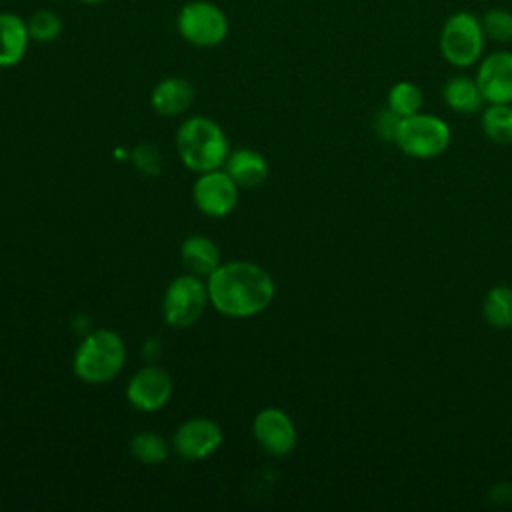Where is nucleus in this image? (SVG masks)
I'll return each instance as SVG.
<instances>
[{
	"instance_id": "obj_1",
	"label": "nucleus",
	"mask_w": 512,
	"mask_h": 512,
	"mask_svg": "<svg viewBox=\"0 0 512 512\" xmlns=\"http://www.w3.org/2000/svg\"><path fill=\"white\" fill-rule=\"evenodd\" d=\"M208 298L222 314L254 316L272 302L274 280L258 264L228 262L208 276Z\"/></svg>"
},
{
	"instance_id": "obj_2",
	"label": "nucleus",
	"mask_w": 512,
	"mask_h": 512,
	"mask_svg": "<svg viewBox=\"0 0 512 512\" xmlns=\"http://www.w3.org/2000/svg\"><path fill=\"white\" fill-rule=\"evenodd\" d=\"M176 146L182 162L198 172L216 170L228 158V140L222 128L204 116L188 118L180 126Z\"/></svg>"
},
{
	"instance_id": "obj_3",
	"label": "nucleus",
	"mask_w": 512,
	"mask_h": 512,
	"mask_svg": "<svg viewBox=\"0 0 512 512\" xmlns=\"http://www.w3.org/2000/svg\"><path fill=\"white\" fill-rule=\"evenodd\" d=\"M126 360V348L112 330H96L82 340L74 354V372L80 380L100 384L112 380Z\"/></svg>"
},
{
	"instance_id": "obj_4",
	"label": "nucleus",
	"mask_w": 512,
	"mask_h": 512,
	"mask_svg": "<svg viewBox=\"0 0 512 512\" xmlns=\"http://www.w3.org/2000/svg\"><path fill=\"white\" fill-rule=\"evenodd\" d=\"M486 34L482 22L472 12H454L450 14L438 36V48L442 58L454 68H470L480 62L484 56Z\"/></svg>"
},
{
	"instance_id": "obj_5",
	"label": "nucleus",
	"mask_w": 512,
	"mask_h": 512,
	"mask_svg": "<svg viewBox=\"0 0 512 512\" xmlns=\"http://www.w3.org/2000/svg\"><path fill=\"white\" fill-rule=\"evenodd\" d=\"M452 132L446 120L434 114L416 112L400 120L394 144L398 150L416 160H430L446 152Z\"/></svg>"
},
{
	"instance_id": "obj_6",
	"label": "nucleus",
	"mask_w": 512,
	"mask_h": 512,
	"mask_svg": "<svg viewBox=\"0 0 512 512\" xmlns=\"http://www.w3.org/2000/svg\"><path fill=\"white\" fill-rule=\"evenodd\" d=\"M176 30L188 44L212 48L228 36V18L214 2L194 0L180 8L176 16Z\"/></svg>"
},
{
	"instance_id": "obj_7",
	"label": "nucleus",
	"mask_w": 512,
	"mask_h": 512,
	"mask_svg": "<svg viewBox=\"0 0 512 512\" xmlns=\"http://www.w3.org/2000/svg\"><path fill=\"white\" fill-rule=\"evenodd\" d=\"M208 300V286H204L196 274L178 276L164 294V318L176 328L190 326L202 316Z\"/></svg>"
},
{
	"instance_id": "obj_8",
	"label": "nucleus",
	"mask_w": 512,
	"mask_h": 512,
	"mask_svg": "<svg viewBox=\"0 0 512 512\" xmlns=\"http://www.w3.org/2000/svg\"><path fill=\"white\" fill-rule=\"evenodd\" d=\"M474 80L486 104H512V52L496 50L482 56Z\"/></svg>"
},
{
	"instance_id": "obj_9",
	"label": "nucleus",
	"mask_w": 512,
	"mask_h": 512,
	"mask_svg": "<svg viewBox=\"0 0 512 512\" xmlns=\"http://www.w3.org/2000/svg\"><path fill=\"white\" fill-rule=\"evenodd\" d=\"M236 186L228 172H204L194 184V202L208 216H226L236 206Z\"/></svg>"
},
{
	"instance_id": "obj_10",
	"label": "nucleus",
	"mask_w": 512,
	"mask_h": 512,
	"mask_svg": "<svg viewBox=\"0 0 512 512\" xmlns=\"http://www.w3.org/2000/svg\"><path fill=\"white\" fill-rule=\"evenodd\" d=\"M254 436L262 450L284 456L296 446V428L290 416L278 408H264L254 418Z\"/></svg>"
},
{
	"instance_id": "obj_11",
	"label": "nucleus",
	"mask_w": 512,
	"mask_h": 512,
	"mask_svg": "<svg viewBox=\"0 0 512 512\" xmlns=\"http://www.w3.org/2000/svg\"><path fill=\"white\" fill-rule=\"evenodd\" d=\"M172 394V380L168 372L156 366H146L136 372L128 384L126 396L130 404L142 412H154L162 408Z\"/></svg>"
},
{
	"instance_id": "obj_12",
	"label": "nucleus",
	"mask_w": 512,
	"mask_h": 512,
	"mask_svg": "<svg viewBox=\"0 0 512 512\" xmlns=\"http://www.w3.org/2000/svg\"><path fill=\"white\" fill-rule=\"evenodd\" d=\"M222 444V430L208 418H192L174 434V448L180 456L200 460L216 452Z\"/></svg>"
},
{
	"instance_id": "obj_13",
	"label": "nucleus",
	"mask_w": 512,
	"mask_h": 512,
	"mask_svg": "<svg viewBox=\"0 0 512 512\" xmlns=\"http://www.w3.org/2000/svg\"><path fill=\"white\" fill-rule=\"evenodd\" d=\"M28 24L14 12H0V68L16 66L28 50Z\"/></svg>"
},
{
	"instance_id": "obj_14",
	"label": "nucleus",
	"mask_w": 512,
	"mask_h": 512,
	"mask_svg": "<svg viewBox=\"0 0 512 512\" xmlns=\"http://www.w3.org/2000/svg\"><path fill=\"white\" fill-rule=\"evenodd\" d=\"M194 100V86L180 76H170L158 82L152 90V108L162 116H176L190 108Z\"/></svg>"
},
{
	"instance_id": "obj_15",
	"label": "nucleus",
	"mask_w": 512,
	"mask_h": 512,
	"mask_svg": "<svg viewBox=\"0 0 512 512\" xmlns=\"http://www.w3.org/2000/svg\"><path fill=\"white\" fill-rule=\"evenodd\" d=\"M444 104L456 114H476L484 106V96L470 76H452L442 86Z\"/></svg>"
},
{
	"instance_id": "obj_16",
	"label": "nucleus",
	"mask_w": 512,
	"mask_h": 512,
	"mask_svg": "<svg viewBox=\"0 0 512 512\" xmlns=\"http://www.w3.org/2000/svg\"><path fill=\"white\" fill-rule=\"evenodd\" d=\"M226 172L230 178L246 188L260 186L268 176V164L262 154L254 150H236L226 158Z\"/></svg>"
},
{
	"instance_id": "obj_17",
	"label": "nucleus",
	"mask_w": 512,
	"mask_h": 512,
	"mask_svg": "<svg viewBox=\"0 0 512 512\" xmlns=\"http://www.w3.org/2000/svg\"><path fill=\"white\" fill-rule=\"evenodd\" d=\"M182 262L196 276H210L220 264L218 246L206 236H190L182 244Z\"/></svg>"
},
{
	"instance_id": "obj_18",
	"label": "nucleus",
	"mask_w": 512,
	"mask_h": 512,
	"mask_svg": "<svg viewBox=\"0 0 512 512\" xmlns=\"http://www.w3.org/2000/svg\"><path fill=\"white\" fill-rule=\"evenodd\" d=\"M482 316L496 330L512 328V288L506 284L492 286L482 300Z\"/></svg>"
},
{
	"instance_id": "obj_19",
	"label": "nucleus",
	"mask_w": 512,
	"mask_h": 512,
	"mask_svg": "<svg viewBox=\"0 0 512 512\" xmlns=\"http://www.w3.org/2000/svg\"><path fill=\"white\" fill-rule=\"evenodd\" d=\"M482 132L494 144H512V104H488L482 110Z\"/></svg>"
},
{
	"instance_id": "obj_20",
	"label": "nucleus",
	"mask_w": 512,
	"mask_h": 512,
	"mask_svg": "<svg viewBox=\"0 0 512 512\" xmlns=\"http://www.w3.org/2000/svg\"><path fill=\"white\" fill-rule=\"evenodd\" d=\"M422 102H424V96H422L420 86L410 80H400V82L392 84L388 90V96H386V106L400 118L420 112Z\"/></svg>"
},
{
	"instance_id": "obj_21",
	"label": "nucleus",
	"mask_w": 512,
	"mask_h": 512,
	"mask_svg": "<svg viewBox=\"0 0 512 512\" xmlns=\"http://www.w3.org/2000/svg\"><path fill=\"white\" fill-rule=\"evenodd\" d=\"M26 24H28L30 40L42 42V44L54 42L62 34V30H64L62 18L56 12H52V10H36L26 20Z\"/></svg>"
},
{
	"instance_id": "obj_22",
	"label": "nucleus",
	"mask_w": 512,
	"mask_h": 512,
	"mask_svg": "<svg viewBox=\"0 0 512 512\" xmlns=\"http://www.w3.org/2000/svg\"><path fill=\"white\" fill-rule=\"evenodd\" d=\"M130 452L144 464H160L168 456V446L162 436L154 432H142L130 440Z\"/></svg>"
},
{
	"instance_id": "obj_23",
	"label": "nucleus",
	"mask_w": 512,
	"mask_h": 512,
	"mask_svg": "<svg viewBox=\"0 0 512 512\" xmlns=\"http://www.w3.org/2000/svg\"><path fill=\"white\" fill-rule=\"evenodd\" d=\"M486 40L508 44L512 42V12L506 8H490L480 18Z\"/></svg>"
},
{
	"instance_id": "obj_24",
	"label": "nucleus",
	"mask_w": 512,
	"mask_h": 512,
	"mask_svg": "<svg viewBox=\"0 0 512 512\" xmlns=\"http://www.w3.org/2000/svg\"><path fill=\"white\" fill-rule=\"evenodd\" d=\"M400 116L394 114L388 106L378 110L376 118H374V130L378 134L380 140H386V142H394L396 138V132H398V126H400Z\"/></svg>"
},
{
	"instance_id": "obj_25",
	"label": "nucleus",
	"mask_w": 512,
	"mask_h": 512,
	"mask_svg": "<svg viewBox=\"0 0 512 512\" xmlns=\"http://www.w3.org/2000/svg\"><path fill=\"white\" fill-rule=\"evenodd\" d=\"M134 158H136V164H138L144 172H148V174H158V170H160V156H158V152H156L154 148H150V146H140V148L136 150Z\"/></svg>"
},
{
	"instance_id": "obj_26",
	"label": "nucleus",
	"mask_w": 512,
	"mask_h": 512,
	"mask_svg": "<svg viewBox=\"0 0 512 512\" xmlns=\"http://www.w3.org/2000/svg\"><path fill=\"white\" fill-rule=\"evenodd\" d=\"M78 2H84V4H102L106 0H78Z\"/></svg>"
}]
</instances>
